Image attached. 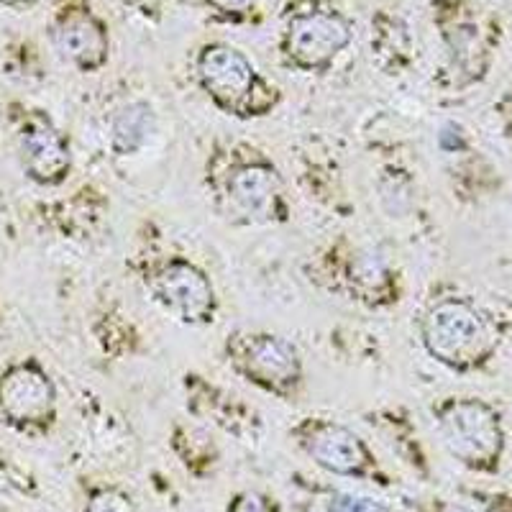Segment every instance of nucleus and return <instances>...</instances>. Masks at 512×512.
I'll list each match as a JSON object with an SVG mask.
<instances>
[{
  "label": "nucleus",
  "mask_w": 512,
  "mask_h": 512,
  "mask_svg": "<svg viewBox=\"0 0 512 512\" xmlns=\"http://www.w3.org/2000/svg\"><path fill=\"white\" fill-rule=\"evenodd\" d=\"M425 346L446 364H472L489 351V328L464 300H443L423 323Z\"/></svg>",
  "instance_id": "obj_1"
},
{
  "label": "nucleus",
  "mask_w": 512,
  "mask_h": 512,
  "mask_svg": "<svg viewBox=\"0 0 512 512\" xmlns=\"http://www.w3.org/2000/svg\"><path fill=\"white\" fill-rule=\"evenodd\" d=\"M443 441L451 454L466 464H487L500 451V423L497 415L477 400H459L441 413Z\"/></svg>",
  "instance_id": "obj_2"
},
{
  "label": "nucleus",
  "mask_w": 512,
  "mask_h": 512,
  "mask_svg": "<svg viewBox=\"0 0 512 512\" xmlns=\"http://www.w3.org/2000/svg\"><path fill=\"white\" fill-rule=\"evenodd\" d=\"M349 26L333 13L297 16L287 29V54L303 67H318L336 57L349 44Z\"/></svg>",
  "instance_id": "obj_3"
},
{
  "label": "nucleus",
  "mask_w": 512,
  "mask_h": 512,
  "mask_svg": "<svg viewBox=\"0 0 512 512\" xmlns=\"http://www.w3.org/2000/svg\"><path fill=\"white\" fill-rule=\"evenodd\" d=\"M154 292L187 323H203L213 313V287L200 269L185 262L169 264L154 282Z\"/></svg>",
  "instance_id": "obj_4"
},
{
  "label": "nucleus",
  "mask_w": 512,
  "mask_h": 512,
  "mask_svg": "<svg viewBox=\"0 0 512 512\" xmlns=\"http://www.w3.org/2000/svg\"><path fill=\"white\" fill-rule=\"evenodd\" d=\"M200 77L205 88L226 108H241L251 103L254 70L249 59L231 47H210L200 57Z\"/></svg>",
  "instance_id": "obj_5"
},
{
  "label": "nucleus",
  "mask_w": 512,
  "mask_h": 512,
  "mask_svg": "<svg viewBox=\"0 0 512 512\" xmlns=\"http://www.w3.org/2000/svg\"><path fill=\"white\" fill-rule=\"evenodd\" d=\"M54 402V387L41 369L31 364L13 367L0 379V408L16 420H36L47 415Z\"/></svg>",
  "instance_id": "obj_6"
},
{
  "label": "nucleus",
  "mask_w": 512,
  "mask_h": 512,
  "mask_svg": "<svg viewBox=\"0 0 512 512\" xmlns=\"http://www.w3.org/2000/svg\"><path fill=\"white\" fill-rule=\"evenodd\" d=\"M308 451L323 469L336 474H359L367 466V451L359 438L341 425H320L310 433Z\"/></svg>",
  "instance_id": "obj_7"
},
{
  "label": "nucleus",
  "mask_w": 512,
  "mask_h": 512,
  "mask_svg": "<svg viewBox=\"0 0 512 512\" xmlns=\"http://www.w3.org/2000/svg\"><path fill=\"white\" fill-rule=\"evenodd\" d=\"M24 164L31 175L41 182H57L70 167V154L62 136L49 123L36 121L21 136Z\"/></svg>",
  "instance_id": "obj_8"
},
{
  "label": "nucleus",
  "mask_w": 512,
  "mask_h": 512,
  "mask_svg": "<svg viewBox=\"0 0 512 512\" xmlns=\"http://www.w3.org/2000/svg\"><path fill=\"white\" fill-rule=\"evenodd\" d=\"M57 41L64 57L85 67V70H93V67L103 64L105 52H108L103 26L88 13H72V16L64 18L57 31Z\"/></svg>",
  "instance_id": "obj_9"
},
{
  "label": "nucleus",
  "mask_w": 512,
  "mask_h": 512,
  "mask_svg": "<svg viewBox=\"0 0 512 512\" xmlns=\"http://www.w3.org/2000/svg\"><path fill=\"white\" fill-rule=\"evenodd\" d=\"M246 367L254 377L274 384V387H285V384L295 382L300 374L295 349L274 336H259L246 346Z\"/></svg>",
  "instance_id": "obj_10"
},
{
  "label": "nucleus",
  "mask_w": 512,
  "mask_h": 512,
  "mask_svg": "<svg viewBox=\"0 0 512 512\" xmlns=\"http://www.w3.org/2000/svg\"><path fill=\"white\" fill-rule=\"evenodd\" d=\"M228 192L249 216H269L280 198V180L269 167L254 164V167L239 169L231 177Z\"/></svg>",
  "instance_id": "obj_11"
},
{
  "label": "nucleus",
  "mask_w": 512,
  "mask_h": 512,
  "mask_svg": "<svg viewBox=\"0 0 512 512\" xmlns=\"http://www.w3.org/2000/svg\"><path fill=\"white\" fill-rule=\"evenodd\" d=\"M152 108L144 103L128 105L123 108L121 116L116 118V126H113V141L121 152H136L141 144L146 141L149 131H152Z\"/></svg>",
  "instance_id": "obj_12"
},
{
  "label": "nucleus",
  "mask_w": 512,
  "mask_h": 512,
  "mask_svg": "<svg viewBox=\"0 0 512 512\" xmlns=\"http://www.w3.org/2000/svg\"><path fill=\"white\" fill-rule=\"evenodd\" d=\"M354 277L356 282H361V285L367 287L384 285V280H387V269H384V262L379 259V254H361L359 259H356Z\"/></svg>",
  "instance_id": "obj_13"
},
{
  "label": "nucleus",
  "mask_w": 512,
  "mask_h": 512,
  "mask_svg": "<svg viewBox=\"0 0 512 512\" xmlns=\"http://www.w3.org/2000/svg\"><path fill=\"white\" fill-rule=\"evenodd\" d=\"M328 512H392L384 502L361 495H336L328 505Z\"/></svg>",
  "instance_id": "obj_14"
},
{
  "label": "nucleus",
  "mask_w": 512,
  "mask_h": 512,
  "mask_svg": "<svg viewBox=\"0 0 512 512\" xmlns=\"http://www.w3.org/2000/svg\"><path fill=\"white\" fill-rule=\"evenodd\" d=\"M88 512H134V507L118 492H100L93 497Z\"/></svg>",
  "instance_id": "obj_15"
},
{
  "label": "nucleus",
  "mask_w": 512,
  "mask_h": 512,
  "mask_svg": "<svg viewBox=\"0 0 512 512\" xmlns=\"http://www.w3.org/2000/svg\"><path fill=\"white\" fill-rule=\"evenodd\" d=\"M231 512H267V505H264V500L259 495L246 492V495H241L239 500L233 502Z\"/></svg>",
  "instance_id": "obj_16"
},
{
  "label": "nucleus",
  "mask_w": 512,
  "mask_h": 512,
  "mask_svg": "<svg viewBox=\"0 0 512 512\" xmlns=\"http://www.w3.org/2000/svg\"><path fill=\"white\" fill-rule=\"evenodd\" d=\"M210 3H213V6H218V8H223V11H236V8L249 6L251 0H210Z\"/></svg>",
  "instance_id": "obj_17"
},
{
  "label": "nucleus",
  "mask_w": 512,
  "mask_h": 512,
  "mask_svg": "<svg viewBox=\"0 0 512 512\" xmlns=\"http://www.w3.org/2000/svg\"><path fill=\"white\" fill-rule=\"evenodd\" d=\"M446 512H466V510H461V507H448Z\"/></svg>",
  "instance_id": "obj_18"
}]
</instances>
